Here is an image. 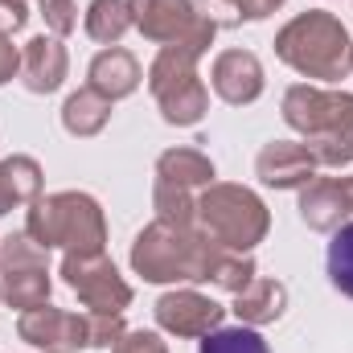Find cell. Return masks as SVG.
Here are the masks:
<instances>
[{
    "label": "cell",
    "instance_id": "obj_1",
    "mask_svg": "<svg viewBox=\"0 0 353 353\" xmlns=\"http://www.w3.org/2000/svg\"><path fill=\"white\" fill-rule=\"evenodd\" d=\"M325 263H329V279H333V288L345 292V296H353V222H345V226L329 239V255H325Z\"/></svg>",
    "mask_w": 353,
    "mask_h": 353
},
{
    "label": "cell",
    "instance_id": "obj_2",
    "mask_svg": "<svg viewBox=\"0 0 353 353\" xmlns=\"http://www.w3.org/2000/svg\"><path fill=\"white\" fill-rule=\"evenodd\" d=\"M201 353H271V350H267V341L255 333V329L234 325V329L210 333V337L201 341Z\"/></svg>",
    "mask_w": 353,
    "mask_h": 353
}]
</instances>
